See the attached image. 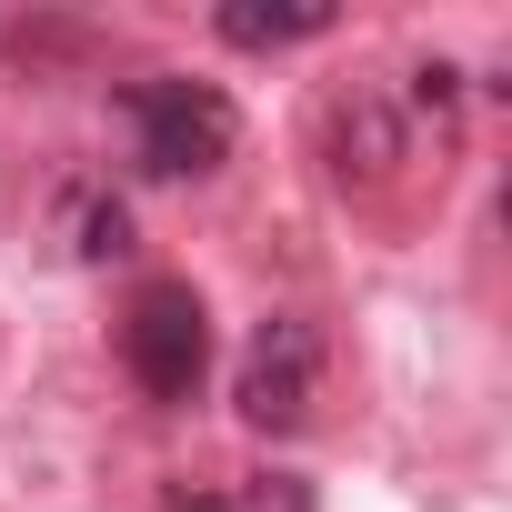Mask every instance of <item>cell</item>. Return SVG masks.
Listing matches in <instances>:
<instances>
[{
    "label": "cell",
    "instance_id": "obj_2",
    "mask_svg": "<svg viewBox=\"0 0 512 512\" xmlns=\"http://www.w3.org/2000/svg\"><path fill=\"white\" fill-rule=\"evenodd\" d=\"M121 362L151 402H191L201 372H211V312L191 282H141L131 292V322H121Z\"/></svg>",
    "mask_w": 512,
    "mask_h": 512
},
{
    "label": "cell",
    "instance_id": "obj_1",
    "mask_svg": "<svg viewBox=\"0 0 512 512\" xmlns=\"http://www.w3.org/2000/svg\"><path fill=\"white\" fill-rule=\"evenodd\" d=\"M121 121H131L141 171H161V181H201V171H221L231 141H241V111H231L211 81H181V71L131 81V91H121Z\"/></svg>",
    "mask_w": 512,
    "mask_h": 512
},
{
    "label": "cell",
    "instance_id": "obj_4",
    "mask_svg": "<svg viewBox=\"0 0 512 512\" xmlns=\"http://www.w3.org/2000/svg\"><path fill=\"white\" fill-rule=\"evenodd\" d=\"M332 11L322 0H302V11H221V41L231 51H292V41H322Z\"/></svg>",
    "mask_w": 512,
    "mask_h": 512
},
{
    "label": "cell",
    "instance_id": "obj_6",
    "mask_svg": "<svg viewBox=\"0 0 512 512\" xmlns=\"http://www.w3.org/2000/svg\"><path fill=\"white\" fill-rule=\"evenodd\" d=\"M231 512H312V492H302L292 472H262V482H251V492L231 502Z\"/></svg>",
    "mask_w": 512,
    "mask_h": 512
},
{
    "label": "cell",
    "instance_id": "obj_7",
    "mask_svg": "<svg viewBox=\"0 0 512 512\" xmlns=\"http://www.w3.org/2000/svg\"><path fill=\"white\" fill-rule=\"evenodd\" d=\"M161 512H231V492H171Z\"/></svg>",
    "mask_w": 512,
    "mask_h": 512
},
{
    "label": "cell",
    "instance_id": "obj_5",
    "mask_svg": "<svg viewBox=\"0 0 512 512\" xmlns=\"http://www.w3.org/2000/svg\"><path fill=\"white\" fill-rule=\"evenodd\" d=\"M81 251H91V262L131 251V211H121V201H81Z\"/></svg>",
    "mask_w": 512,
    "mask_h": 512
},
{
    "label": "cell",
    "instance_id": "obj_3",
    "mask_svg": "<svg viewBox=\"0 0 512 512\" xmlns=\"http://www.w3.org/2000/svg\"><path fill=\"white\" fill-rule=\"evenodd\" d=\"M312 372H322V342H312V322H262V342H251V362H241V422L251 432H292L302 412H312Z\"/></svg>",
    "mask_w": 512,
    "mask_h": 512
}]
</instances>
